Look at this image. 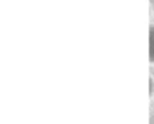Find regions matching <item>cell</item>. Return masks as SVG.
<instances>
[{
  "mask_svg": "<svg viewBox=\"0 0 154 124\" xmlns=\"http://www.w3.org/2000/svg\"><path fill=\"white\" fill-rule=\"evenodd\" d=\"M149 62L154 65V24L149 29Z\"/></svg>",
  "mask_w": 154,
  "mask_h": 124,
  "instance_id": "1",
  "label": "cell"
},
{
  "mask_svg": "<svg viewBox=\"0 0 154 124\" xmlns=\"http://www.w3.org/2000/svg\"><path fill=\"white\" fill-rule=\"evenodd\" d=\"M154 96V77L149 76V97L152 98Z\"/></svg>",
  "mask_w": 154,
  "mask_h": 124,
  "instance_id": "2",
  "label": "cell"
}]
</instances>
